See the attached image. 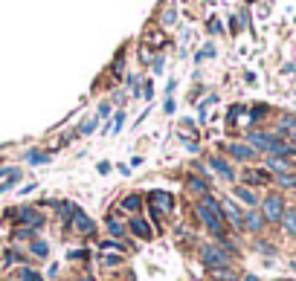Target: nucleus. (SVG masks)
<instances>
[{
  "label": "nucleus",
  "instance_id": "nucleus-24",
  "mask_svg": "<svg viewBox=\"0 0 296 281\" xmlns=\"http://www.w3.org/2000/svg\"><path fill=\"white\" fill-rule=\"evenodd\" d=\"M76 212V203H61V218L70 220V215Z\"/></svg>",
  "mask_w": 296,
  "mask_h": 281
},
{
  "label": "nucleus",
  "instance_id": "nucleus-12",
  "mask_svg": "<svg viewBox=\"0 0 296 281\" xmlns=\"http://www.w3.org/2000/svg\"><path fill=\"white\" fill-rule=\"evenodd\" d=\"M235 197H238V200H244V203H247L250 209H256V206H259V197H256V191H253V189H247V186H235Z\"/></svg>",
  "mask_w": 296,
  "mask_h": 281
},
{
  "label": "nucleus",
  "instance_id": "nucleus-13",
  "mask_svg": "<svg viewBox=\"0 0 296 281\" xmlns=\"http://www.w3.org/2000/svg\"><path fill=\"white\" fill-rule=\"evenodd\" d=\"M282 223H285V232L290 238H296V209H285L282 215Z\"/></svg>",
  "mask_w": 296,
  "mask_h": 281
},
{
  "label": "nucleus",
  "instance_id": "nucleus-25",
  "mask_svg": "<svg viewBox=\"0 0 296 281\" xmlns=\"http://www.w3.org/2000/svg\"><path fill=\"white\" fill-rule=\"evenodd\" d=\"M108 229H110V235H122V226H119V220H113V218L108 220Z\"/></svg>",
  "mask_w": 296,
  "mask_h": 281
},
{
  "label": "nucleus",
  "instance_id": "nucleus-35",
  "mask_svg": "<svg viewBox=\"0 0 296 281\" xmlns=\"http://www.w3.org/2000/svg\"><path fill=\"white\" fill-rule=\"evenodd\" d=\"M244 281H259V278H256V275H247V278H244Z\"/></svg>",
  "mask_w": 296,
  "mask_h": 281
},
{
  "label": "nucleus",
  "instance_id": "nucleus-15",
  "mask_svg": "<svg viewBox=\"0 0 296 281\" xmlns=\"http://www.w3.org/2000/svg\"><path fill=\"white\" fill-rule=\"evenodd\" d=\"M244 177H247L253 186H267V183H270V174L267 171H247Z\"/></svg>",
  "mask_w": 296,
  "mask_h": 281
},
{
  "label": "nucleus",
  "instance_id": "nucleus-23",
  "mask_svg": "<svg viewBox=\"0 0 296 281\" xmlns=\"http://www.w3.org/2000/svg\"><path fill=\"white\" fill-rule=\"evenodd\" d=\"M20 278H24V281H44L35 270H24V272H20Z\"/></svg>",
  "mask_w": 296,
  "mask_h": 281
},
{
  "label": "nucleus",
  "instance_id": "nucleus-4",
  "mask_svg": "<svg viewBox=\"0 0 296 281\" xmlns=\"http://www.w3.org/2000/svg\"><path fill=\"white\" fill-rule=\"evenodd\" d=\"M203 264H207L209 270H218V267H230V252L221 249V246H203V252H200Z\"/></svg>",
  "mask_w": 296,
  "mask_h": 281
},
{
  "label": "nucleus",
  "instance_id": "nucleus-18",
  "mask_svg": "<svg viewBox=\"0 0 296 281\" xmlns=\"http://www.w3.org/2000/svg\"><path fill=\"white\" fill-rule=\"evenodd\" d=\"M279 131H282V134H293V131H296V119L293 116H282V119H279Z\"/></svg>",
  "mask_w": 296,
  "mask_h": 281
},
{
  "label": "nucleus",
  "instance_id": "nucleus-26",
  "mask_svg": "<svg viewBox=\"0 0 296 281\" xmlns=\"http://www.w3.org/2000/svg\"><path fill=\"white\" fill-rule=\"evenodd\" d=\"M96 131V119H87L84 125H81V134H93Z\"/></svg>",
  "mask_w": 296,
  "mask_h": 281
},
{
  "label": "nucleus",
  "instance_id": "nucleus-11",
  "mask_svg": "<svg viewBox=\"0 0 296 281\" xmlns=\"http://www.w3.org/2000/svg\"><path fill=\"white\" fill-rule=\"evenodd\" d=\"M209 165H212V168H215V171L221 174V177H224L226 183H233V180H235V171L224 163V160H221V157H212V160H209Z\"/></svg>",
  "mask_w": 296,
  "mask_h": 281
},
{
  "label": "nucleus",
  "instance_id": "nucleus-37",
  "mask_svg": "<svg viewBox=\"0 0 296 281\" xmlns=\"http://www.w3.org/2000/svg\"><path fill=\"white\" fill-rule=\"evenodd\" d=\"M293 142H296V131H293Z\"/></svg>",
  "mask_w": 296,
  "mask_h": 281
},
{
  "label": "nucleus",
  "instance_id": "nucleus-5",
  "mask_svg": "<svg viewBox=\"0 0 296 281\" xmlns=\"http://www.w3.org/2000/svg\"><path fill=\"white\" fill-rule=\"evenodd\" d=\"M70 229L73 232H81V235H87V232H93V220L81 212V209H76L70 215Z\"/></svg>",
  "mask_w": 296,
  "mask_h": 281
},
{
  "label": "nucleus",
  "instance_id": "nucleus-27",
  "mask_svg": "<svg viewBox=\"0 0 296 281\" xmlns=\"http://www.w3.org/2000/svg\"><path fill=\"white\" fill-rule=\"evenodd\" d=\"M264 113H267V108H261V105H259V108H253V113H250V116L256 119V122H259V119L264 116Z\"/></svg>",
  "mask_w": 296,
  "mask_h": 281
},
{
  "label": "nucleus",
  "instance_id": "nucleus-30",
  "mask_svg": "<svg viewBox=\"0 0 296 281\" xmlns=\"http://www.w3.org/2000/svg\"><path fill=\"white\" fill-rule=\"evenodd\" d=\"M15 238H18V241H27V238H32V229H20Z\"/></svg>",
  "mask_w": 296,
  "mask_h": 281
},
{
  "label": "nucleus",
  "instance_id": "nucleus-38",
  "mask_svg": "<svg viewBox=\"0 0 296 281\" xmlns=\"http://www.w3.org/2000/svg\"><path fill=\"white\" fill-rule=\"evenodd\" d=\"M282 281H287V278H282Z\"/></svg>",
  "mask_w": 296,
  "mask_h": 281
},
{
  "label": "nucleus",
  "instance_id": "nucleus-20",
  "mask_svg": "<svg viewBox=\"0 0 296 281\" xmlns=\"http://www.w3.org/2000/svg\"><path fill=\"white\" fill-rule=\"evenodd\" d=\"M32 255L47 258V255H50V244H47V241H32Z\"/></svg>",
  "mask_w": 296,
  "mask_h": 281
},
{
  "label": "nucleus",
  "instance_id": "nucleus-29",
  "mask_svg": "<svg viewBox=\"0 0 296 281\" xmlns=\"http://www.w3.org/2000/svg\"><path fill=\"white\" fill-rule=\"evenodd\" d=\"M192 189H195V191H207V183H203V180H192Z\"/></svg>",
  "mask_w": 296,
  "mask_h": 281
},
{
  "label": "nucleus",
  "instance_id": "nucleus-33",
  "mask_svg": "<svg viewBox=\"0 0 296 281\" xmlns=\"http://www.w3.org/2000/svg\"><path fill=\"white\" fill-rule=\"evenodd\" d=\"M110 113V105H102V108H99V119H105Z\"/></svg>",
  "mask_w": 296,
  "mask_h": 281
},
{
  "label": "nucleus",
  "instance_id": "nucleus-32",
  "mask_svg": "<svg viewBox=\"0 0 296 281\" xmlns=\"http://www.w3.org/2000/svg\"><path fill=\"white\" fill-rule=\"evenodd\" d=\"M259 249H261V252H264V255H273V252H276V249H273V246H270V244H259Z\"/></svg>",
  "mask_w": 296,
  "mask_h": 281
},
{
  "label": "nucleus",
  "instance_id": "nucleus-36",
  "mask_svg": "<svg viewBox=\"0 0 296 281\" xmlns=\"http://www.w3.org/2000/svg\"><path fill=\"white\" fill-rule=\"evenodd\" d=\"M290 270H296V258H293V261H290Z\"/></svg>",
  "mask_w": 296,
  "mask_h": 281
},
{
  "label": "nucleus",
  "instance_id": "nucleus-21",
  "mask_svg": "<svg viewBox=\"0 0 296 281\" xmlns=\"http://www.w3.org/2000/svg\"><path fill=\"white\" fill-rule=\"evenodd\" d=\"M212 275H215L218 281H233V278H235V272L226 270V267H218V270H212Z\"/></svg>",
  "mask_w": 296,
  "mask_h": 281
},
{
  "label": "nucleus",
  "instance_id": "nucleus-19",
  "mask_svg": "<svg viewBox=\"0 0 296 281\" xmlns=\"http://www.w3.org/2000/svg\"><path fill=\"white\" fill-rule=\"evenodd\" d=\"M122 206H125L128 212H140V209H143V197H140V194H131V197H125Z\"/></svg>",
  "mask_w": 296,
  "mask_h": 281
},
{
  "label": "nucleus",
  "instance_id": "nucleus-31",
  "mask_svg": "<svg viewBox=\"0 0 296 281\" xmlns=\"http://www.w3.org/2000/svg\"><path fill=\"white\" fill-rule=\"evenodd\" d=\"M122 122H125V113H117V125H113V134H117L119 127H122Z\"/></svg>",
  "mask_w": 296,
  "mask_h": 281
},
{
  "label": "nucleus",
  "instance_id": "nucleus-16",
  "mask_svg": "<svg viewBox=\"0 0 296 281\" xmlns=\"http://www.w3.org/2000/svg\"><path fill=\"white\" fill-rule=\"evenodd\" d=\"M276 183L282 189H296V174L287 171V174H276Z\"/></svg>",
  "mask_w": 296,
  "mask_h": 281
},
{
  "label": "nucleus",
  "instance_id": "nucleus-2",
  "mask_svg": "<svg viewBox=\"0 0 296 281\" xmlns=\"http://www.w3.org/2000/svg\"><path fill=\"white\" fill-rule=\"evenodd\" d=\"M250 139V148H256V151H267L270 157H293L296 148L290 145V142H285L282 136L276 134H261V131H256V134L247 136Z\"/></svg>",
  "mask_w": 296,
  "mask_h": 281
},
{
  "label": "nucleus",
  "instance_id": "nucleus-8",
  "mask_svg": "<svg viewBox=\"0 0 296 281\" xmlns=\"http://www.w3.org/2000/svg\"><path fill=\"white\" fill-rule=\"evenodd\" d=\"M264 223H267V220H264V215H261L259 209H250V212L244 215V229H247V232H261Z\"/></svg>",
  "mask_w": 296,
  "mask_h": 281
},
{
  "label": "nucleus",
  "instance_id": "nucleus-10",
  "mask_svg": "<svg viewBox=\"0 0 296 281\" xmlns=\"http://www.w3.org/2000/svg\"><path fill=\"white\" fill-rule=\"evenodd\" d=\"M267 168L270 171H276V174H287V171H293V163H290L287 157H270Z\"/></svg>",
  "mask_w": 296,
  "mask_h": 281
},
{
  "label": "nucleus",
  "instance_id": "nucleus-3",
  "mask_svg": "<svg viewBox=\"0 0 296 281\" xmlns=\"http://www.w3.org/2000/svg\"><path fill=\"white\" fill-rule=\"evenodd\" d=\"M285 197L282 194H267L264 197V203H261V215H264V220L267 223H279L282 220V215H285Z\"/></svg>",
  "mask_w": 296,
  "mask_h": 281
},
{
  "label": "nucleus",
  "instance_id": "nucleus-14",
  "mask_svg": "<svg viewBox=\"0 0 296 281\" xmlns=\"http://www.w3.org/2000/svg\"><path fill=\"white\" fill-rule=\"evenodd\" d=\"M131 229H134V235L145 238V241H148V238H151V226H148V223H145V220H140V218H134V220H131Z\"/></svg>",
  "mask_w": 296,
  "mask_h": 281
},
{
  "label": "nucleus",
  "instance_id": "nucleus-28",
  "mask_svg": "<svg viewBox=\"0 0 296 281\" xmlns=\"http://www.w3.org/2000/svg\"><path fill=\"white\" fill-rule=\"evenodd\" d=\"M163 23H166V27H171V23H174V9H169L166 15H163Z\"/></svg>",
  "mask_w": 296,
  "mask_h": 281
},
{
  "label": "nucleus",
  "instance_id": "nucleus-17",
  "mask_svg": "<svg viewBox=\"0 0 296 281\" xmlns=\"http://www.w3.org/2000/svg\"><path fill=\"white\" fill-rule=\"evenodd\" d=\"M151 200L157 203V206H163V209H171V203H174V200H171V194H166V191H154Z\"/></svg>",
  "mask_w": 296,
  "mask_h": 281
},
{
  "label": "nucleus",
  "instance_id": "nucleus-34",
  "mask_svg": "<svg viewBox=\"0 0 296 281\" xmlns=\"http://www.w3.org/2000/svg\"><path fill=\"white\" fill-rule=\"evenodd\" d=\"M209 29H212V32H221V23H218V20L212 18V20H209Z\"/></svg>",
  "mask_w": 296,
  "mask_h": 281
},
{
  "label": "nucleus",
  "instance_id": "nucleus-1",
  "mask_svg": "<svg viewBox=\"0 0 296 281\" xmlns=\"http://www.w3.org/2000/svg\"><path fill=\"white\" fill-rule=\"evenodd\" d=\"M197 215H200V220L207 223V229L212 232V235L224 238L226 232V220H224V209H221V203H218L215 197H203L200 203H197Z\"/></svg>",
  "mask_w": 296,
  "mask_h": 281
},
{
  "label": "nucleus",
  "instance_id": "nucleus-7",
  "mask_svg": "<svg viewBox=\"0 0 296 281\" xmlns=\"http://www.w3.org/2000/svg\"><path fill=\"white\" fill-rule=\"evenodd\" d=\"M18 218L24 220V223H27L29 229H38V226H44V215H41V212H38V209H32V206H24L18 212Z\"/></svg>",
  "mask_w": 296,
  "mask_h": 281
},
{
  "label": "nucleus",
  "instance_id": "nucleus-6",
  "mask_svg": "<svg viewBox=\"0 0 296 281\" xmlns=\"http://www.w3.org/2000/svg\"><path fill=\"white\" fill-rule=\"evenodd\" d=\"M221 209H224V218H230V223H233V226L241 232V229H244V215H241V209L235 206L233 200H224V203H221Z\"/></svg>",
  "mask_w": 296,
  "mask_h": 281
},
{
  "label": "nucleus",
  "instance_id": "nucleus-9",
  "mask_svg": "<svg viewBox=\"0 0 296 281\" xmlns=\"http://www.w3.org/2000/svg\"><path fill=\"white\" fill-rule=\"evenodd\" d=\"M230 154H233L235 160H241V163H250V160L259 157V151L250 148V145H238V142H233V145H230Z\"/></svg>",
  "mask_w": 296,
  "mask_h": 281
},
{
  "label": "nucleus",
  "instance_id": "nucleus-22",
  "mask_svg": "<svg viewBox=\"0 0 296 281\" xmlns=\"http://www.w3.org/2000/svg\"><path fill=\"white\" fill-rule=\"evenodd\" d=\"M29 163H32V165H41V163H47V160H50V157H47V154H41V151H29Z\"/></svg>",
  "mask_w": 296,
  "mask_h": 281
}]
</instances>
